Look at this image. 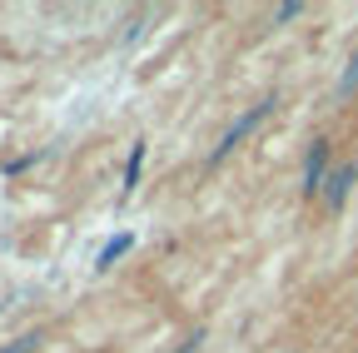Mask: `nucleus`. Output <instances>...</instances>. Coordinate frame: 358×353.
<instances>
[{
	"instance_id": "1",
	"label": "nucleus",
	"mask_w": 358,
	"mask_h": 353,
	"mask_svg": "<svg viewBox=\"0 0 358 353\" xmlns=\"http://www.w3.org/2000/svg\"><path fill=\"white\" fill-rule=\"evenodd\" d=\"M274 110H279V100H259V105H249V110H244V115H239V120H234L229 129H224V140L214 145L209 164H224V159H229V154H234V150H239V145H244V140H249L254 129H259V124H264L268 115H274Z\"/></svg>"
},
{
	"instance_id": "2",
	"label": "nucleus",
	"mask_w": 358,
	"mask_h": 353,
	"mask_svg": "<svg viewBox=\"0 0 358 353\" xmlns=\"http://www.w3.org/2000/svg\"><path fill=\"white\" fill-rule=\"evenodd\" d=\"M324 185H329V140H313L308 164H303V194H308V199L324 194Z\"/></svg>"
},
{
	"instance_id": "3",
	"label": "nucleus",
	"mask_w": 358,
	"mask_h": 353,
	"mask_svg": "<svg viewBox=\"0 0 358 353\" xmlns=\"http://www.w3.org/2000/svg\"><path fill=\"white\" fill-rule=\"evenodd\" d=\"M353 180H358V169H353V164H338V169L329 174V185H324V204H329V209H343Z\"/></svg>"
},
{
	"instance_id": "4",
	"label": "nucleus",
	"mask_w": 358,
	"mask_h": 353,
	"mask_svg": "<svg viewBox=\"0 0 358 353\" xmlns=\"http://www.w3.org/2000/svg\"><path fill=\"white\" fill-rule=\"evenodd\" d=\"M129 249H134V234H115V239H105V249L95 254V269H100V274H105V269H115V264H120Z\"/></svg>"
},
{
	"instance_id": "5",
	"label": "nucleus",
	"mask_w": 358,
	"mask_h": 353,
	"mask_svg": "<svg viewBox=\"0 0 358 353\" xmlns=\"http://www.w3.org/2000/svg\"><path fill=\"white\" fill-rule=\"evenodd\" d=\"M140 169H145V140L129 145V164H124V194L140 189Z\"/></svg>"
},
{
	"instance_id": "6",
	"label": "nucleus",
	"mask_w": 358,
	"mask_h": 353,
	"mask_svg": "<svg viewBox=\"0 0 358 353\" xmlns=\"http://www.w3.org/2000/svg\"><path fill=\"white\" fill-rule=\"evenodd\" d=\"M353 90H358V55H353V60H348V70L338 75V100H348Z\"/></svg>"
},
{
	"instance_id": "7",
	"label": "nucleus",
	"mask_w": 358,
	"mask_h": 353,
	"mask_svg": "<svg viewBox=\"0 0 358 353\" xmlns=\"http://www.w3.org/2000/svg\"><path fill=\"white\" fill-rule=\"evenodd\" d=\"M40 343H45L40 333H20V338H10V343H6V348H0V353H35Z\"/></svg>"
},
{
	"instance_id": "8",
	"label": "nucleus",
	"mask_w": 358,
	"mask_h": 353,
	"mask_svg": "<svg viewBox=\"0 0 358 353\" xmlns=\"http://www.w3.org/2000/svg\"><path fill=\"white\" fill-rule=\"evenodd\" d=\"M294 15H303L299 0H289V6H279V10H274V20H294Z\"/></svg>"
},
{
	"instance_id": "9",
	"label": "nucleus",
	"mask_w": 358,
	"mask_h": 353,
	"mask_svg": "<svg viewBox=\"0 0 358 353\" xmlns=\"http://www.w3.org/2000/svg\"><path fill=\"white\" fill-rule=\"evenodd\" d=\"M199 343H204V333H199V329H194V333H189V338H185V343H179V348H174V353H194V348H199Z\"/></svg>"
}]
</instances>
